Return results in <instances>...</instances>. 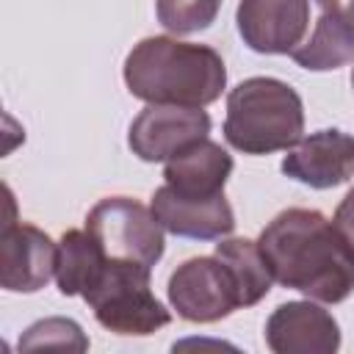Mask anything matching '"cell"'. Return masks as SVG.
<instances>
[{
    "instance_id": "30bf717a",
    "label": "cell",
    "mask_w": 354,
    "mask_h": 354,
    "mask_svg": "<svg viewBox=\"0 0 354 354\" xmlns=\"http://www.w3.org/2000/svg\"><path fill=\"white\" fill-rule=\"evenodd\" d=\"M266 346L274 354H335L340 326L315 299L285 301L266 321Z\"/></svg>"
},
{
    "instance_id": "2e32d148",
    "label": "cell",
    "mask_w": 354,
    "mask_h": 354,
    "mask_svg": "<svg viewBox=\"0 0 354 354\" xmlns=\"http://www.w3.org/2000/svg\"><path fill=\"white\" fill-rule=\"evenodd\" d=\"M216 257L230 268L238 296H241V307H252L257 304L268 290H271V268L257 246V241L249 238H218L216 243Z\"/></svg>"
},
{
    "instance_id": "3957f363",
    "label": "cell",
    "mask_w": 354,
    "mask_h": 354,
    "mask_svg": "<svg viewBox=\"0 0 354 354\" xmlns=\"http://www.w3.org/2000/svg\"><path fill=\"white\" fill-rule=\"evenodd\" d=\"M304 133V105L279 77H246L227 94L224 138L243 155L290 149Z\"/></svg>"
},
{
    "instance_id": "8992f818",
    "label": "cell",
    "mask_w": 354,
    "mask_h": 354,
    "mask_svg": "<svg viewBox=\"0 0 354 354\" xmlns=\"http://www.w3.org/2000/svg\"><path fill=\"white\" fill-rule=\"evenodd\" d=\"M169 304L191 324H213L241 307V296L230 268L213 257H191L169 277Z\"/></svg>"
},
{
    "instance_id": "7c38bea8",
    "label": "cell",
    "mask_w": 354,
    "mask_h": 354,
    "mask_svg": "<svg viewBox=\"0 0 354 354\" xmlns=\"http://www.w3.org/2000/svg\"><path fill=\"white\" fill-rule=\"evenodd\" d=\"M315 19L290 58L307 72H332L354 61V8L340 0H310Z\"/></svg>"
},
{
    "instance_id": "d6986e66",
    "label": "cell",
    "mask_w": 354,
    "mask_h": 354,
    "mask_svg": "<svg viewBox=\"0 0 354 354\" xmlns=\"http://www.w3.org/2000/svg\"><path fill=\"white\" fill-rule=\"evenodd\" d=\"M332 221H335V227L340 230V235L348 241V246H351V252H354V188L343 196V202L337 205Z\"/></svg>"
},
{
    "instance_id": "277c9868",
    "label": "cell",
    "mask_w": 354,
    "mask_h": 354,
    "mask_svg": "<svg viewBox=\"0 0 354 354\" xmlns=\"http://www.w3.org/2000/svg\"><path fill=\"white\" fill-rule=\"evenodd\" d=\"M152 268L133 260L108 257L97 279L83 293L100 326L116 335H152L171 321V313L149 288Z\"/></svg>"
},
{
    "instance_id": "7a4b0ae2",
    "label": "cell",
    "mask_w": 354,
    "mask_h": 354,
    "mask_svg": "<svg viewBox=\"0 0 354 354\" xmlns=\"http://www.w3.org/2000/svg\"><path fill=\"white\" fill-rule=\"evenodd\" d=\"M127 91L147 105L205 108L227 88V66L207 44L147 36L124 58Z\"/></svg>"
},
{
    "instance_id": "6da1fadb",
    "label": "cell",
    "mask_w": 354,
    "mask_h": 354,
    "mask_svg": "<svg viewBox=\"0 0 354 354\" xmlns=\"http://www.w3.org/2000/svg\"><path fill=\"white\" fill-rule=\"evenodd\" d=\"M257 246L274 282L321 304H337L354 293V252L335 221L321 210L288 207L260 232Z\"/></svg>"
},
{
    "instance_id": "ac0fdd59",
    "label": "cell",
    "mask_w": 354,
    "mask_h": 354,
    "mask_svg": "<svg viewBox=\"0 0 354 354\" xmlns=\"http://www.w3.org/2000/svg\"><path fill=\"white\" fill-rule=\"evenodd\" d=\"M19 348L33 351V348H69V351H86L88 348V337L83 335L80 324H75L72 318H44L30 324L22 337H19Z\"/></svg>"
},
{
    "instance_id": "8fae6325",
    "label": "cell",
    "mask_w": 354,
    "mask_h": 354,
    "mask_svg": "<svg viewBox=\"0 0 354 354\" xmlns=\"http://www.w3.org/2000/svg\"><path fill=\"white\" fill-rule=\"evenodd\" d=\"M282 174L318 191L343 185L354 174V136L335 127L301 136L282 158Z\"/></svg>"
},
{
    "instance_id": "ba28073f",
    "label": "cell",
    "mask_w": 354,
    "mask_h": 354,
    "mask_svg": "<svg viewBox=\"0 0 354 354\" xmlns=\"http://www.w3.org/2000/svg\"><path fill=\"white\" fill-rule=\"evenodd\" d=\"M310 0H241L235 25L249 50L290 55L310 30Z\"/></svg>"
},
{
    "instance_id": "5b68a950",
    "label": "cell",
    "mask_w": 354,
    "mask_h": 354,
    "mask_svg": "<svg viewBox=\"0 0 354 354\" xmlns=\"http://www.w3.org/2000/svg\"><path fill=\"white\" fill-rule=\"evenodd\" d=\"M86 230L100 241L108 257L144 263L149 268L166 249V230L155 218L152 207H144L130 196L100 199L86 216Z\"/></svg>"
},
{
    "instance_id": "4fadbf2b",
    "label": "cell",
    "mask_w": 354,
    "mask_h": 354,
    "mask_svg": "<svg viewBox=\"0 0 354 354\" xmlns=\"http://www.w3.org/2000/svg\"><path fill=\"white\" fill-rule=\"evenodd\" d=\"M149 207L160 221V227L177 238L218 241L235 230V216L224 194L210 199H191L174 194L169 185H160L152 194Z\"/></svg>"
},
{
    "instance_id": "52a82bcc",
    "label": "cell",
    "mask_w": 354,
    "mask_h": 354,
    "mask_svg": "<svg viewBox=\"0 0 354 354\" xmlns=\"http://www.w3.org/2000/svg\"><path fill=\"white\" fill-rule=\"evenodd\" d=\"M210 116L188 105H147L130 124L127 144L147 163H166L185 147L207 138Z\"/></svg>"
},
{
    "instance_id": "5bb4252c",
    "label": "cell",
    "mask_w": 354,
    "mask_h": 354,
    "mask_svg": "<svg viewBox=\"0 0 354 354\" xmlns=\"http://www.w3.org/2000/svg\"><path fill=\"white\" fill-rule=\"evenodd\" d=\"M232 166H235L232 155L221 144L202 138L166 160L163 185H169L180 196L210 199V196L224 194Z\"/></svg>"
},
{
    "instance_id": "ffe728a7",
    "label": "cell",
    "mask_w": 354,
    "mask_h": 354,
    "mask_svg": "<svg viewBox=\"0 0 354 354\" xmlns=\"http://www.w3.org/2000/svg\"><path fill=\"white\" fill-rule=\"evenodd\" d=\"M351 88H354V72H351Z\"/></svg>"
},
{
    "instance_id": "9a60e30c",
    "label": "cell",
    "mask_w": 354,
    "mask_h": 354,
    "mask_svg": "<svg viewBox=\"0 0 354 354\" xmlns=\"http://www.w3.org/2000/svg\"><path fill=\"white\" fill-rule=\"evenodd\" d=\"M108 254L88 230H66L55 254V285L64 296H83L102 271Z\"/></svg>"
},
{
    "instance_id": "e0dca14e",
    "label": "cell",
    "mask_w": 354,
    "mask_h": 354,
    "mask_svg": "<svg viewBox=\"0 0 354 354\" xmlns=\"http://www.w3.org/2000/svg\"><path fill=\"white\" fill-rule=\"evenodd\" d=\"M218 8L221 0H155L158 22L174 36H188L210 28L218 17Z\"/></svg>"
},
{
    "instance_id": "9c48e42d",
    "label": "cell",
    "mask_w": 354,
    "mask_h": 354,
    "mask_svg": "<svg viewBox=\"0 0 354 354\" xmlns=\"http://www.w3.org/2000/svg\"><path fill=\"white\" fill-rule=\"evenodd\" d=\"M58 243L33 224L6 221L0 235V285L11 293H36L55 277Z\"/></svg>"
},
{
    "instance_id": "44dd1931",
    "label": "cell",
    "mask_w": 354,
    "mask_h": 354,
    "mask_svg": "<svg viewBox=\"0 0 354 354\" xmlns=\"http://www.w3.org/2000/svg\"><path fill=\"white\" fill-rule=\"evenodd\" d=\"M351 3H354V0H351Z\"/></svg>"
}]
</instances>
